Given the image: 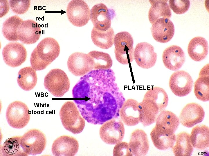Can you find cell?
<instances>
[{
	"instance_id": "6da1fadb",
	"label": "cell",
	"mask_w": 209,
	"mask_h": 156,
	"mask_svg": "<svg viewBox=\"0 0 209 156\" xmlns=\"http://www.w3.org/2000/svg\"><path fill=\"white\" fill-rule=\"evenodd\" d=\"M73 100L88 123L102 125L119 116L125 101L116 82L113 70H93L81 77L73 87Z\"/></svg>"
},
{
	"instance_id": "7a4b0ae2",
	"label": "cell",
	"mask_w": 209,
	"mask_h": 156,
	"mask_svg": "<svg viewBox=\"0 0 209 156\" xmlns=\"http://www.w3.org/2000/svg\"><path fill=\"white\" fill-rule=\"evenodd\" d=\"M60 51L58 42L51 37L44 38L32 52L31 67L35 70L45 69L58 56Z\"/></svg>"
},
{
	"instance_id": "3957f363",
	"label": "cell",
	"mask_w": 209,
	"mask_h": 156,
	"mask_svg": "<svg viewBox=\"0 0 209 156\" xmlns=\"http://www.w3.org/2000/svg\"><path fill=\"white\" fill-rule=\"evenodd\" d=\"M75 104L71 101L66 102L62 106L59 113L62 125L66 130L74 134H78L83 130L84 119L81 116Z\"/></svg>"
},
{
	"instance_id": "277c9868",
	"label": "cell",
	"mask_w": 209,
	"mask_h": 156,
	"mask_svg": "<svg viewBox=\"0 0 209 156\" xmlns=\"http://www.w3.org/2000/svg\"><path fill=\"white\" fill-rule=\"evenodd\" d=\"M44 86L53 96L60 97L62 96L69 90L70 82L66 73L58 68L51 70L44 78Z\"/></svg>"
},
{
	"instance_id": "5b68a950",
	"label": "cell",
	"mask_w": 209,
	"mask_h": 156,
	"mask_svg": "<svg viewBox=\"0 0 209 156\" xmlns=\"http://www.w3.org/2000/svg\"><path fill=\"white\" fill-rule=\"evenodd\" d=\"M134 41L127 31L119 32L115 36L114 44L116 58L120 63L128 64L134 60Z\"/></svg>"
},
{
	"instance_id": "8992f818",
	"label": "cell",
	"mask_w": 209,
	"mask_h": 156,
	"mask_svg": "<svg viewBox=\"0 0 209 156\" xmlns=\"http://www.w3.org/2000/svg\"><path fill=\"white\" fill-rule=\"evenodd\" d=\"M46 143L44 133L36 129L28 131L20 139L21 146L28 155L35 156L41 153L45 149Z\"/></svg>"
},
{
	"instance_id": "52a82bcc",
	"label": "cell",
	"mask_w": 209,
	"mask_h": 156,
	"mask_svg": "<svg viewBox=\"0 0 209 156\" xmlns=\"http://www.w3.org/2000/svg\"><path fill=\"white\" fill-rule=\"evenodd\" d=\"M6 118L9 125L16 129L26 126L30 118V111L27 105L19 101H15L9 105L6 112Z\"/></svg>"
},
{
	"instance_id": "ba28073f",
	"label": "cell",
	"mask_w": 209,
	"mask_h": 156,
	"mask_svg": "<svg viewBox=\"0 0 209 156\" xmlns=\"http://www.w3.org/2000/svg\"><path fill=\"white\" fill-rule=\"evenodd\" d=\"M125 134L124 125L118 117L106 122L100 129L101 139L105 143L109 144H115L121 142Z\"/></svg>"
},
{
	"instance_id": "9c48e42d",
	"label": "cell",
	"mask_w": 209,
	"mask_h": 156,
	"mask_svg": "<svg viewBox=\"0 0 209 156\" xmlns=\"http://www.w3.org/2000/svg\"><path fill=\"white\" fill-rule=\"evenodd\" d=\"M66 12L69 21L76 27L85 25L90 18V9L87 3L82 0L71 1L67 5Z\"/></svg>"
},
{
	"instance_id": "30bf717a",
	"label": "cell",
	"mask_w": 209,
	"mask_h": 156,
	"mask_svg": "<svg viewBox=\"0 0 209 156\" xmlns=\"http://www.w3.org/2000/svg\"><path fill=\"white\" fill-rule=\"evenodd\" d=\"M115 13L113 10L108 8L105 4L100 3L92 7L90 19L96 29L106 31L111 27V20Z\"/></svg>"
},
{
	"instance_id": "8fae6325",
	"label": "cell",
	"mask_w": 209,
	"mask_h": 156,
	"mask_svg": "<svg viewBox=\"0 0 209 156\" xmlns=\"http://www.w3.org/2000/svg\"><path fill=\"white\" fill-rule=\"evenodd\" d=\"M154 127L152 129L158 134L170 136L174 134L180 124L179 118L172 112L166 110L158 115Z\"/></svg>"
},
{
	"instance_id": "7c38bea8",
	"label": "cell",
	"mask_w": 209,
	"mask_h": 156,
	"mask_svg": "<svg viewBox=\"0 0 209 156\" xmlns=\"http://www.w3.org/2000/svg\"><path fill=\"white\" fill-rule=\"evenodd\" d=\"M67 65L70 72L76 76H83L93 70V61L88 53H73L68 58Z\"/></svg>"
},
{
	"instance_id": "4fadbf2b",
	"label": "cell",
	"mask_w": 209,
	"mask_h": 156,
	"mask_svg": "<svg viewBox=\"0 0 209 156\" xmlns=\"http://www.w3.org/2000/svg\"><path fill=\"white\" fill-rule=\"evenodd\" d=\"M193 81L190 75L183 70L173 73L169 82L170 87L175 95L179 97L186 96L191 91Z\"/></svg>"
},
{
	"instance_id": "5bb4252c",
	"label": "cell",
	"mask_w": 209,
	"mask_h": 156,
	"mask_svg": "<svg viewBox=\"0 0 209 156\" xmlns=\"http://www.w3.org/2000/svg\"><path fill=\"white\" fill-rule=\"evenodd\" d=\"M3 60L8 66L16 67L20 66L26 61L27 52L21 44L10 42L4 47L2 52Z\"/></svg>"
},
{
	"instance_id": "9a60e30c",
	"label": "cell",
	"mask_w": 209,
	"mask_h": 156,
	"mask_svg": "<svg viewBox=\"0 0 209 156\" xmlns=\"http://www.w3.org/2000/svg\"><path fill=\"white\" fill-rule=\"evenodd\" d=\"M134 57L140 67L148 69L153 67L157 60V54L154 47L146 42L138 44L134 51Z\"/></svg>"
},
{
	"instance_id": "2e32d148",
	"label": "cell",
	"mask_w": 209,
	"mask_h": 156,
	"mask_svg": "<svg viewBox=\"0 0 209 156\" xmlns=\"http://www.w3.org/2000/svg\"><path fill=\"white\" fill-rule=\"evenodd\" d=\"M205 115L203 108L195 103L187 104L182 109L180 114V122L184 126L190 128L203 120Z\"/></svg>"
},
{
	"instance_id": "e0dca14e",
	"label": "cell",
	"mask_w": 209,
	"mask_h": 156,
	"mask_svg": "<svg viewBox=\"0 0 209 156\" xmlns=\"http://www.w3.org/2000/svg\"><path fill=\"white\" fill-rule=\"evenodd\" d=\"M79 147L78 142L75 138L62 135L54 141L51 152L55 156H73L77 153Z\"/></svg>"
},
{
	"instance_id": "ac0fdd59",
	"label": "cell",
	"mask_w": 209,
	"mask_h": 156,
	"mask_svg": "<svg viewBox=\"0 0 209 156\" xmlns=\"http://www.w3.org/2000/svg\"><path fill=\"white\" fill-rule=\"evenodd\" d=\"M19 40L26 44L35 43L39 39L41 34V25L30 19L23 21L17 30Z\"/></svg>"
},
{
	"instance_id": "d6986e66",
	"label": "cell",
	"mask_w": 209,
	"mask_h": 156,
	"mask_svg": "<svg viewBox=\"0 0 209 156\" xmlns=\"http://www.w3.org/2000/svg\"><path fill=\"white\" fill-rule=\"evenodd\" d=\"M151 29L154 38L161 43H166L170 41L174 33V24L167 18L158 19L152 24Z\"/></svg>"
},
{
	"instance_id": "ffe728a7",
	"label": "cell",
	"mask_w": 209,
	"mask_h": 156,
	"mask_svg": "<svg viewBox=\"0 0 209 156\" xmlns=\"http://www.w3.org/2000/svg\"><path fill=\"white\" fill-rule=\"evenodd\" d=\"M162 59L165 66L173 71L179 70L185 60V55L181 48L177 45H172L164 51Z\"/></svg>"
},
{
	"instance_id": "44dd1931",
	"label": "cell",
	"mask_w": 209,
	"mask_h": 156,
	"mask_svg": "<svg viewBox=\"0 0 209 156\" xmlns=\"http://www.w3.org/2000/svg\"><path fill=\"white\" fill-rule=\"evenodd\" d=\"M140 120L144 127L149 126L156 121L160 112L158 105L152 99L144 97L143 101L139 103Z\"/></svg>"
},
{
	"instance_id": "7402d4cb",
	"label": "cell",
	"mask_w": 209,
	"mask_h": 156,
	"mask_svg": "<svg viewBox=\"0 0 209 156\" xmlns=\"http://www.w3.org/2000/svg\"><path fill=\"white\" fill-rule=\"evenodd\" d=\"M139 103L133 99L125 101L119 112L122 121L128 126H134L140 122Z\"/></svg>"
},
{
	"instance_id": "603a6c76",
	"label": "cell",
	"mask_w": 209,
	"mask_h": 156,
	"mask_svg": "<svg viewBox=\"0 0 209 156\" xmlns=\"http://www.w3.org/2000/svg\"><path fill=\"white\" fill-rule=\"evenodd\" d=\"M128 144L133 155L145 156L148 151L149 144L147 135L143 130L136 129L134 131Z\"/></svg>"
},
{
	"instance_id": "cb8c5ba5",
	"label": "cell",
	"mask_w": 209,
	"mask_h": 156,
	"mask_svg": "<svg viewBox=\"0 0 209 156\" xmlns=\"http://www.w3.org/2000/svg\"><path fill=\"white\" fill-rule=\"evenodd\" d=\"M208 44L203 37L198 36L190 41L188 47V52L190 58L194 61H200L205 58L208 52Z\"/></svg>"
},
{
	"instance_id": "d4e9b609",
	"label": "cell",
	"mask_w": 209,
	"mask_h": 156,
	"mask_svg": "<svg viewBox=\"0 0 209 156\" xmlns=\"http://www.w3.org/2000/svg\"><path fill=\"white\" fill-rule=\"evenodd\" d=\"M191 142L193 147L203 150L209 147V128L207 126L201 125L193 127L190 135Z\"/></svg>"
},
{
	"instance_id": "484cf974",
	"label": "cell",
	"mask_w": 209,
	"mask_h": 156,
	"mask_svg": "<svg viewBox=\"0 0 209 156\" xmlns=\"http://www.w3.org/2000/svg\"><path fill=\"white\" fill-rule=\"evenodd\" d=\"M204 67L201 70L198 79L194 84V92L197 98L203 101L209 100L208 68Z\"/></svg>"
},
{
	"instance_id": "4316f807",
	"label": "cell",
	"mask_w": 209,
	"mask_h": 156,
	"mask_svg": "<svg viewBox=\"0 0 209 156\" xmlns=\"http://www.w3.org/2000/svg\"><path fill=\"white\" fill-rule=\"evenodd\" d=\"M167 0H149L152 5L149 11L148 18L152 24L159 18H165L170 19L171 11L167 3Z\"/></svg>"
},
{
	"instance_id": "83f0119b",
	"label": "cell",
	"mask_w": 209,
	"mask_h": 156,
	"mask_svg": "<svg viewBox=\"0 0 209 156\" xmlns=\"http://www.w3.org/2000/svg\"><path fill=\"white\" fill-rule=\"evenodd\" d=\"M91 38L94 44L103 49H108L114 44L115 34L112 28L100 31L93 27L91 31Z\"/></svg>"
},
{
	"instance_id": "f1b7e54d",
	"label": "cell",
	"mask_w": 209,
	"mask_h": 156,
	"mask_svg": "<svg viewBox=\"0 0 209 156\" xmlns=\"http://www.w3.org/2000/svg\"><path fill=\"white\" fill-rule=\"evenodd\" d=\"M176 142L172 148L173 152L175 156H190L193 147L190 140V135L185 132H182L176 136Z\"/></svg>"
},
{
	"instance_id": "f546056e",
	"label": "cell",
	"mask_w": 209,
	"mask_h": 156,
	"mask_svg": "<svg viewBox=\"0 0 209 156\" xmlns=\"http://www.w3.org/2000/svg\"><path fill=\"white\" fill-rule=\"evenodd\" d=\"M37 78L34 69L29 66L23 68L19 71L17 81L19 87L25 91H29L35 86Z\"/></svg>"
},
{
	"instance_id": "4dcf8cb0",
	"label": "cell",
	"mask_w": 209,
	"mask_h": 156,
	"mask_svg": "<svg viewBox=\"0 0 209 156\" xmlns=\"http://www.w3.org/2000/svg\"><path fill=\"white\" fill-rule=\"evenodd\" d=\"M23 21V20L17 15L13 16L7 19L3 25L2 32L4 37L10 41L19 40L17 30Z\"/></svg>"
},
{
	"instance_id": "1f68e13d",
	"label": "cell",
	"mask_w": 209,
	"mask_h": 156,
	"mask_svg": "<svg viewBox=\"0 0 209 156\" xmlns=\"http://www.w3.org/2000/svg\"><path fill=\"white\" fill-rule=\"evenodd\" d=\"M21 136L13 137L7 139L1 148L3 156H28L20 145Z\"/></svg>"
},
{
	"instance_id": "d6a6232c",
	"label": "cell",
	"mask_w": 209,
	"mask_h": 156,
	"mask_svg": "<svg viewBox=\"0 0 209 156\" xmlns=\"http://www.w3.org/2000/svg\"><path fill=\"white\" fill-rule=\"evenodd\" d=\"M88 54L92 59L93 70H107L111 67L112 60L109 54L96 51H91Z\"/></svg>"
},
{
	"instance_id": "836d02e7",
	"label": "cell",
	"mask_w": 209,
	"mask_h": 156,
	"mask_svg": "<svg viewBox=\"0 0 209 156\" xmlns=\"http://www.w3.org/2000/svg\"><path fill=\"white\" fill-rule=\"evenodd\" d=\"M144 97L154 101L158 105L160 112L164 110L167 105L168 96L165 90L162 88L152 87L147 90Z\"/></svg>"
},
{
	"instance_id": "e575fe53",
	"label": "cell",
	"mask_w": 209,
	"mask_h": 156,
	"mask_svg": "<svg viewBox=\"0 0 209 156\" xmlns=\"http://www.w3.org/2000/svg\"><path fill=\"white\" fill-rule=\"evenodd\" d=\"M151 139L154 146L161 150H165L172 148L176 142L174 134L170 136L158 134L153 130L150 133Z\"/></svg>"
},
{
	"instance_id": "d590c367",
	"label": "cell",
	"mask_w": 209,
	"mask_h": 156,
	"mask_svg": "<svg viewBox=\"0 0 209 156\" xmlns=\"http://www.w3.org/2000/svg\"><path fill=\"white\" fill-rule=\"evenodd\" d=\"M30 1L27 0H12L9 1L10 5L12 11L19 14H23L28 10L30 6Z\"/></svg>"
},
{
	"instance_id": "8d00e7d4",
	"label": "cell",
	"mask_w": 209,
	"mask_h": 156,
	"mask_svg": "<svg viewBox=\"0 0 209 156\" xmlns=\"http://www.w3.org/2000/svg\"><path fill=\"white\" fill-rule=\"evenodd\" d=\"M169 3L173 11L178 14L185 13L188 10L190 6V2L189 0H170Z\"/></svg>"
},
{
	"instance_id": "74e56055",
	"label": "cell",
	"mask_w": 209,
	"mask_h": 156,
	"mask_svg": "<svg viewBox=\"0 0 209 156\" xmlns=\"http://www.w3.org/2000/svg\"><path fill=\"white\" fill-rule=\"evenodd\" d=\"M113 154L114 156H133L129 144L125 142H121L116 144Z\"/></svg>"
}]
</instances>
